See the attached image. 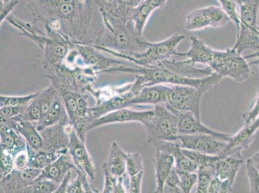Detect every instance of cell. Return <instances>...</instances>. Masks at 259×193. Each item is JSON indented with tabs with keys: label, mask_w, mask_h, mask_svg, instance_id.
Returning a JSON list of instances; mask_svg holds the SVG:
<instances>
[{
	"label": "cell",
	"mask_w": 259,
	"mask_h": 193,
	"mask_svg": "<svg viewBox=\"0 0 259 193\" xmlns=\"http://www.w3.org/2000/svg\"><path fill=\"white\" fill-rule=\"evenodd\" d=\"M0 149L8 151L15 157L27 149V143L20 133L8 126H1L0 128Z\"/></svg>",
	"instance_id": "obj_31"
},
{
	"label": "cell",
	"mask_w": 259,
	"mask_h": 193,
	"mask_svg": "<svg viewBox=\"0 0 259 193\" xmlns=\"http://www.w3.org/2000/svg\"><path fill=\"white\" fill-rule=\"evenodd\" d=\"M15 169L23 171L29 167V154L28 149L20 152L15 157Z\"/></svg>",
	"instance_id": "obj_47"
},
{
	"label": "cell",
	"mask_w": 259,
	"mask_h": 193,
	"mask_svg": "<svg viewBox=\"0 0 259 193\" xmlns=\"http://www.w3.org/2000/svg\"><path fill=\"white\" fill-rule=\"evenodd\" d=\"M19 4V1L16 0H2L0 1V5H1V9H0V22L1 24L4 22L5 20L8 18L9 14L13 9L16 8V6Z\"/></svg>",
	"instance_id": "obj_46"
},
{
	"label": "cell",
	"mask_w": 259,
	"mask_h": 193,
	"mask_svg": "<svg viewBox=\"0 0 259 193\" xmlns=\"http://www.w3.org/2000/svg\"><path fill=\"white\" fill-rule=\"evenodd\" d=\"M162 67L174 74L190 79L206 78L214 73L210 67L199 68L190 60L184 61L166 60L161 63Z\"/></svg>",
	"instance_id": "obj_21"
},
{
	"label": "cell",
	"mask_w": 259,
	"mask_h": 193,
	"mask_svg": "<svg viewBox=\"0 0 259 193\" xmlns=\"http://www.w3.org/2000/svg\"><path fill=\"white\" fill-rule=\"evenodd\" d=\"M132 84H126L121 87L118 93L112 98L103 102L97 103L95 107L90 108L89 114L93 122L112 112L122 108H128L130 101L135 96L131 91Z\"/></svg>",
	"instance_id": "obj_19"
},
{
	"label": "cell",
	"mask_w": 259,
	"mask_h": 193,
	"mask_svg": "<svg viewBox=\"0 0 259 193\" xmlns=\"http://www.w3.org/2000/svg\"><path fill=\"white\" fill-rule=\"evenodd\" d=\"M241 25L237 41L233 47L240 55L249 50L259 52V27L257 23L259 0H239Z\"/></svg>",
	"instance_id": "obj_5"
},
{
	"label": "cell",
	"mask_w": 259,
	"mask_h": 193,
	"mask_svg": "<svg viewBox=\"0 0 259 193\" xmlns=\"http://www.w3.org/2000/svg\"><path fill=\"white\" fill-rule=\"evenodd\" d=\"M28 106L22 107H8L1 108L0 109V117L11 119L22 114L27 109Z\"/></svg>",
	"instance_id": "obj_48"
},
{
	"label": "cell",
	"mask_w": 259,
	"mask_h": 193,
	"mask_svg": "<svg viewBox=\"0 0 259 193\" xmlns=\"http://www.w3.org/2000/svg\"><path fill=\"white\" fill-rule=\"evenodd\" d=\"M230 21L221 7L210 6L201 9H194L187 16L186 29L199 30L208 27H223Z\"/></svg>",
	"instance_id": "obj_12"
},
{
	"label": "cell",
	"mask_w": 259,
	"mask_h": 193,
	"mask_svg": "<svg viewBox=\"0 0 259 193\" xmlns=\"http://www.w3.org/2000/svg\"><path fill=\"white\" fill-rule=\"evenodd\" d=\"M180 179L178 172H177L175 166L174 167L172 170L169 173L168 177H167L165 185L171 187H180Z\"/></svg>",
	"instance_id": "obj_50"
},
{
	"label": "cell",
	"mask_w": 259,
	"mask_h": 193,
	"mask_svg": "<svg viewBox=\"0 0 259 193\" xmlns=\"http://www.w3.org/2000/svg\"><path fill=\"white\" fill-rule=\"evenodd\" d=\"M1 126H8L15 129L25 138L27 146L30 149L34 151L41 150L43 148V139L36 126H34L31 122L16 121L13 119L0 117Z\"/></svg>",
	"instance_id": "obj_22"
},
{
	"label": "cell",
	"mask_w": 259,
	"mask_h": 193,
	"mask_svg": "<svg viewBox=\"0 0 259 193\" xmlns=\"http://www.w3.org/2000/svg\"><path fill=\"white\" fill-rule=\"evenodd\" d=\"M156 151L165 152L172 155L175 161V168L177 171L186 173H197L198 168L191 162L182 152L181 144L177 142L156 140L151 143Z\"/></svg>",
	"instance_id": "obj_23"
},
{
	"label": "cell",
	"mask_w": 259,
	"mask_h": 193,
	"mask_svg": "<svg viewBox=\"0 0 259 193\" xmlns=\"http://www.w3.org/2000/svg\"><path fill=\"white\" fill-rule=\"evenodd\" d=\"M103 20L101 31L94 33L93 44L99 50L127 60L145 53L150 45L131 20L134 5L130 1H96Z\"/></svg>",
	"instance_id": "obj_2"
},
{
	"label": "cell",
	"mask_w": 259,
	"mask_h": 193,
	"mask_svg": "<svg viewBox=\"0 0 259 193\" xmlns=\"http://www.w3.org/2000/svg\"><path fill=\"white\" fill-rule=\"evenodd\" d=\"M223 193H230V192H229L227 191V192H223Z\"/></svg>",
	"instance_id": "obj_55"
},
{
	"label": "cell",
	"mask_w": 259,
	"mask_h": 193,
	"mask_svg": "<svg viewBox=\"0 0 259 193\" xmlns=\"http://www.w3.org/2000/svg\"><path fill=\"white\" fill-rule=\"evenodd\" d=\"M91 193H100V191H99V190L97 189V190H96L95 191H94L93 192H91Z\"/></svg>",
	"instance_id": "obj_54"
},
{
	"label": "cell",
	"mask_w": 259,
	"mask_h": 193,
	"mask_svg": "<svg viewBox=\"0 0 259 193\" xmlns=\"http://www.w3.org/2000/svg\"><path fill=\"white\" fill-rule=\"evenodd\" d=\"M243 163L241 154L221 159L215 164V176L223 182H228L232 187L238 172Z\"/></svg>",
	"instance_id": "obj_27"
},
{
	"label": "cell",
	"mask_w": 259,
	"mask_h": 193,
	"mask_svg": "<svg viewBox=\"0 0 259 193\" xmlns=\"http://www.w3.org/2000/svg\"><path fill=\"white\" fill-rule=\"evenodd\" d=\"M154 110L136 111L129 108H124L109 113L94 121L87 128V132L97 127L113 123H124L128 122H141L144 125L154 116Z\"/></svg>",
	"instance_id": "obj_17"
},
{
	"label": "cell",
	"mask_w": 259,
	"mask_h": 193,
	"mask_svg": "<svg viewBox=\"0 0 259 193\" xmlns=\"http://www.w3.org/2000/svg\"><path fill=\"white\" fill-rule=\"evenodd\" d=\"M72 177V173L71 171H70L69 173L67 174V176H65L64 180H63V182L60 183V185H59L58 189L55 190L53 193H67V187L68 185L70 183V179Z\"/></svg>",
	"instance_id": "obj_51"
},
{
	"label": "cell",
	"mask_w": 259,
	"mask_h": 193,
	"mask_svg": "<svg viewBox=\"0 0 259 193\" xmlns=\"http://www.w3.org/2000/svg\"><path fill=\"white\" fill-rule=\"evenodd\" d=\"M190 47L187 53H178L177 56L187 57L194 64H201L208 67L215 59L218 51L206 45L202 39L196 36L190 37Z\"/></svg>",
	"instance_id": "obj_25"
},
{
	"label": "cell",
	"mask_w": 259,
	"mask_h": 193,
	"mask_svg": "<svg viewBox=\"0 0 259 193\" xmlns=\"http://www.w3.org/2000/svg\"><path fill=\"white\" fill-rule=\"evenodd\" d=\"M60 185L41 175L30 183L27 193H53Z\"/></svg>",
	"instance_id": "obj_35"
},
{
	"label": "cell",
	"mask_w": 259,
	"mask_h": 193,
	"mask_svg": "<svg viewBox=\"0 0 259 193\" xmlns=\"http://www.w3.org/2000/svg\"><path fill=\"white\" fill-rule=\"evenodd\" d=\"M126 72L136 74V81L132 83L131 91L137 95L141 89L147 86L158 85V84H171L173 85H183L195 87V88H207L211 89L219 83L222 77L216 73L206 78L201 79H190L174 74L170 70L162 67L161 63L155 67H143L136 66V68L120 67L110 70L108 73Z\"/></svg>",
	"instance_id": "obj_3"
},
{
	"label": "cell",
	"mask_w": 259,
	"mask_h": 193,
	"mask_svg": "<svg viewBox=\"0 0 259 193\" xmlns=\"http://www.w3.org/2000/svg\"><path fill=\"white\" fill-rule=\"evenodd\" d=\"M69 137L68 150L77 168V172H81L91 180H94L96 176L95 166L87 149L85 142L80 139L74 128L70 131Z\"/></svg>",
	"instance_id": "obj_16"
},
{
	"label": "cell",
	"mask_w": 259,
	"mask_h": 193,
	"mask_svg": "<svg viewBox=\"0 0 259 193\" xmlns=\"http://www.w3.org/2000/svg\"><path fill=\"white\" fill-rule=\"evenodd\" d=\"M246 169L250 187V193H259V173L252 164L249 159L246 162Z\"/></svg>",
	"instance_id": "obj_43"
},
{
	"label": "cell",
	"mask_w": 259,
	"mask_h": 193,
	"mask_svg": "<svg viewBox=\"0 0 259 193\" xmlns=\"http://www.w3.org/2000/svg\"><path fill=\"white\" fill-rule=\"evenodd\" d=\"M44 70L52 85L58 91L66 90L80 93H85L93 88L100 74L90 68L70 67L64 63Z\"/></svg>",
	"instance_id": "obj_4"
},
{
	"label": "cell",
	"mask_w": 259,
	"mask_h": 193,
	"mask_svg": "<svg viewBox=\"0 0 259 193\" xmlns=\"http://www.w3.org/2000/svg\"><path fill=\"white\" fill-rule=\"evenodd\" d=\"M69 121L80 139L85 142L87 128L93 122L85 93L60 91Z\"/></svg>",
	"instance_id": "obj_7"
},
{
	"label": "cell",
	"mask_w": 259,
	"mask_h": 193,
	"mask_svg": "<svg viewBox=\"0 0 259 193\" xmlns=\"http://www.w3.org/2000/svg\"><path fill=\"white\" fill-rule=\"evenodd\" d=\"M1 154V168H0V179L4 178L15 169V157L8 151L0 149Z\"/></svg>",
	"instance_id": "obj_41"
},
{
	"label": "cell",
	"mask_w": 259,
	"mask_h": 193,
	"mask_svg": "<svg viewBox=\"0 0 259 193\" xmlns=\"http://www.w3.org/2000/svg\"><path fill=\"white\" fill-rule=\"evenodd\" d=\"M176 115L178 117V128L180 135L207 134L222 138L228 142L232 136L229 134L219 132L208 128L202 123L201 119L197 118L192 113H180Z\"/></svg>",
	"instance_id": "obj_20"
},
{
	"label": "cell",
	"mask_w": 259,
	"mask_h": 193,
	"mask_svg": "<svg viewBox=\"0 0 259 193\" xmlns=\"http://www.w3.org/2000/svg\"><path fill=\"white\" fill-rule=\"evenodd\" d=\"M249 159H250L252 164L255 167L256 171L259 173V151Z\"/></svg>",
	"instance_id": "obj_53"
},
{
	"label": "cell",
	"mask_w": 259,
	"mask_h": 193,
	"mask_svg": "<svg viewBox=\"0 0 259 193\" xmlns=\"http://www.w3.org/2000/svg\"><path fill=\"white\" fill-rule=\"evenodd\" d=\"M180 140L183 149L213 156H220L228 144L227 141L207 134L180 135Z\"/></svg>",
	"instance_id": "obj_14"
},
{
	"label": "cell",
	"mask_w": 259,
	"mask_h": 193,
	"mask_svg": "<svg viewBox=\"0 0 259 193\" xmlns=\"http://www.w3.org/2000/svg\"><path fill=\"white\" fill-rule=\"evenodd\" d=\"M77 173L76 180L68 185L67 193H91L97 190L89 183L88 176L80 171H77Z\"/></svg>",
	"instance_id": "obj_37"
},
{
	"label": "cell",
	"mask_w": 259,
	"mask_h": 193,
	"mask_svg": "<svg viewBox=\"0 0 259 193\" xmlns=\"http://www.w3.org/2000/svg\"><path fill=\"white\" fill-rule=\"evenodd\" d=\"M58 92V89L52 84L44 90L37 91L25 111L16 117L15 119L17 121L39 122L50 109Z\"/></svg>",
	"instance_id": "obj_15"
},
{
	"label": "cell",
	"mask_w": 259,
	"mask_h": 193,
	"mask_svg": "<svg viewBox=\"0 0 259 193\" xmlns=\"http://www.w3.org/2000/svg\"><path fill=\"white\" fill-rule=\"evenodd\" d=\"M144 175V171L141 172L138 175L130 178L128 193H141V184Z\"/></svg>",
	"instance_id": "obj_49"
},
{
	"label": "cell",
	"mask_w": 259,
	"mask_h": 193,
	"mask_svg": "<svg viewBox=\"0 0 259 193\" xmlns=\"http://www.w3.org/2000/svg\"><path fill=\"white\" fill-rule=\"evenodd\" d=\"M166 3V0H144L140 1L137 6L134 7L132 10L131 20L136 32L140 36H143V30L153 12L164 8Z\"/></svg>",
	"instance_id": "obj_24"
},
{
	"label": "cell",
	"mask_w": 259,
	"mask_h": 193,
	"mask_svg": "<svg viewBox=\"0 0 259 193\" xmlns=\"http://www.w3.org/2000/svg\"><path fill=\"white\" fill-rule=\"evenodd\" d=\"M182 152L186 157L192 162L199 169L215 166L217 162L220 161V156H213L194 152V151L183 149Z\"/></svg>",
	"instance_id": "obj_34"
},
{
	"label": "cell",
	"mask_w": 259,
	"mask_h": 193,
	"mask_svg": "<svg viewBox=\"0 0 259 193\" xmlns=\"http://www.w3.org/2000/svg\"><path fill=\"white\" fill-rule=\"evenodd\" d=\"M259 117V89L257 94L254 99L253 104L250 108L242 114V118L244 120V126L249 125L253 123Z\"/></svg>",
	"instance_id": "obj_44"
},
{
	"label": "cell",
	"mask_w": 259,
	"mask_h": 193,
	"mask_svg": "<svg viewBox=\"0 0 259 193\" xmlns=\"http://www.w3.org/2000/svg\"><path fill=\"white\" fill-rule=\"evenodd\" d=\"M27 149L29 154L30 168L41 170L53 164L61 155L65 154L64 153L61 152H48L44 150L34 151L30 149L28 146Z\"/></svg>",
	"instance_id": "obj_33"
},
{
	"label": "cell",
	"mask_w": 259,
	"mask_h": 193,
	"mask_svg": "<svg viewBox=\"0 0 259 193\" xmlns=\"http://www.w3.org/2000/svg\"><path fill=\"white\" fill-rule=\"evenodd\" d=\"M221 8L227 15L235 23L236 26L237 32L240 30V25H241V18H240V14L237 13V2L232 1V0H219Z\"/></svg>",
	"instance_id": "obj_40"
},
{
	"label": "cell",
	"mask_w": 259,
	"mask_h": 193,
	"mask_svg": "<svg viewBox=\"0 0 259 193\" xmlns=\"http://www.w3.org/2000/svg\"><path fill=\"white\" fill-rule=\"evenodd\" d=\"M71 169H74L76 172L77 171L71 156L68 152L61 155L55 162L43 169L41 175L60 184Z\"/></svg>",
	"instance_id": "obj_29"
},
{
	"label": "cell",
	"mask_w": 259,
	"mask_h": 193,
	"mask_svg": "<svg viewBox=\"0 0 259 193\" xmlns=\"http://www.w3.org/2000/svg\"><path fill=\"white\" fill-rule=\"evenodd\" d=\"M154 112L152 119L143 125L147 134L148 143L156 140H180L178 115L163 104L155 105Z\"/></svg>",
	"instance_id": "obj_6"
},
{
	"label": "cell",
	"mask_w": 259,
	"mask_h": 193,
	"mask_svg": "<svg viewBox=\"0 0 259 193\" xmlns=\"http://www.w3.org/2000/svg\"><path fill=\"white\" fill-rule=\"evenodd\" d=\"M169 89L170 86L164 84L145 87L130 101L128 108L134 105H165Z\"/></svg>",
	"instance_id": "obj_26"
},
{
	"label": "cell",
	"mask_w": 259,
	"mask_h": 193,
	"mask_svg": "<svg viewBox=\"0 0 259 193\" xmlns=\"http://www.w3.org/2000/svg\"><path fill=\"white\" fill-rule=\"evenodd\" d=\"M41 173V169L30 167L22 171L14 169L6 177L0 179V186L5 193H27L30 183Z\"/></svg>",
	"instance_id": "obj_18"
},
{
	"label": "cell",
	"mask_w": 259,
	"mask_h": 193,
	"mask_svg": "<svg viewBox=\"0 0 259 193\" xmlns=\"http://www.w3.org/2000/svg\"><path fill=\"white\" fill-rule=\"evenodd\" d=\"M185 37L184 35L176 33L164 41L150 43L145 53L134 54L126 60L140 67H155L162 61L168 60L171 56H177V47Z\"/></svg>",
	"instance_id": "obj_10"
},
{
	"label": "cell",
	"mask_w": 259,
	"mask_h": 193,
	"mask_svg": "<svg viewBox=\"0 0 259 193\" xmlns=\"http://www.w3.org/2000/svg\"><path fill=\"white\" fill-rule=\"evenodd\" d=\"M217 74L223 77H230L241 82L249 78L251 71L246 59L242 58L234 49L218 51L215 59L208 66Z\"/></svg>",
	"instance_id": "obj_9"
},
{
	"label": "cell",
	"mask_w": 259,
	"mask_h": 193,
	"mask_svg": "<svg viewBox=\"0 0 259 193\" xmlns=\"http://www.w3.org/2000/svg\"><path fill=\"white\" fill-rule=\"evenodd\" d=\"M143 158L138 152L128 153L126 157V172L130 178L138 175L143 171Z\"/></svg>",
	"instance_id": "obj_38"
},
{
	"label": "cell",
	"mask_w": 259,
	"mask_h": 193,
	"mask_svg": "<svg viewBox=\"0 0 259 193\" xmlns=\"http://www.w3.org/2000/svg\"><path fill=\"white\" fill-rule=\"evenodd\" d=\"M73 128L69 117L39 132L43 139L41 150L48 152H69L68 147L70 142L69 133Z\"/></svg>",
	"instance_id": "obj_13"
},
{
	"label": "cell",
	"mask_w": 259,
	"mask_h": 193,
	"mask_svg": "<svg viewBox=\"0 0 259 193\" xmlns=\"http://www.w3.org/2000/svg\"><path fill=\"white\" fill-rule=\"evenodd\" d=\"M180 179V187L184 193H192L193 187L197 182V173H186V172L178 171Z\"/></svg>",
	"instance_id": "obj_42"
},
{
	"label": "cell",
	"mask_w": 259,
	"mask_h": 193,
	"mask_svg": "<svg viewBox=\"0 0 259 193\" xmlns=\"http://www.w3.org/2000/svg\"><path fill=\"white\" fill-rule=\"evenodd\" d=\"M67 116L68 115L67 111H66L64 103H63L60 93L58 92L48 112L47 113L43 118L37 122V130L39 132H41L45 129L55 125Z\"/></svg>",
	"instance_id": "obj_32"
},
{
	"label": "cell",
	"mask_w": 259,
	"mask_h": 193,
	"mask_svg": "<svg viewBox=\"0 0 259 193\" xmlns=\"http://www.w3.org/2000/svg\"><path fill=\"white\" fill-rule=\"evenodd\" d=\"M209 89L183 85L170 86L165 106L174 114L190 112L201 119V101Z\"/></svg>",
	"instance_id": "obj_8"
},
{
	"label": "cell",
	"mask_w": 259,
	"mask_h": 193,
	"mask_svg": "<svg viewBox=\"0 0 259 193\" xmlns=\"http://www.w3.org/2000/svg\"><path fill=\"white\" fill-rule=\"evenodd\" d=\"M37 95V92L24 96H0V107H22L29 106Z\"/></svg>",
	"instance_id": "obj_39"
},
{
	"label": "cell",
	"mask_w": 259,
	"mask_h": 193,
	"mask_svg": "<svg viewBox=\"0 0 259 193\" xmlns=\"http://www.w3.org/2000/svg\"><path fill=\"white\" fill-rule=\"evenodd\" d=\"M231 192L232 191V187L227 182H223L214 176L209 185L208 193H223L225 192Z\"/></svg>",
	"instance_id": "obj_45"
},
{
	"label": "cell",
	"mask_w": 259,
	"mask_h": 193,
	"mask_svg": "<svg viewBox=\"0 0 259 193\" xmlns=\"http://www.w3.org/2000/svg\"><path fill=\"white\" fill-rule=\"evenodd\" d=\"M93 1L38 0L28 1L33 23H44L47 36H60L72 44L91 45Z\"/></svg>",
	"instance_id": "obj_1"
},
{
	"label": "cell",
	"mask_w": 259,
	"mask_h": 193,
	"mask_svg": "<svg viewBox=\"0 0 259 193\" xmlns=\"http://www.w3.org/2000/svg\"><path fill=\"white\" fill-rule=\"evenodd\" d=\"M197 182L194 193H208L209 185L215 176V166L199 169Z\"/></svg>",
	"instance_id": "obj_36"
},
{
	"label": "cell",
	"mask_w": 259,
	"mask_h": 193,
	"mask_svg": "<svg viewBox=\"0 0 259 193\" xmlns=\"http://www.w3.org/2000/svg\"><path fill=\"white\" fill-rule=\"evenodd\" d=\"M76 49L74 66L81 68H90L98 73L105 72L112 68L120 67V65H135L128 61L114 60L100 53L94 47L83 44H74Z\"/></svg>",
	"instance_id": "obj_11"
},
{
	"label": "cell",
	"mask_w": 259,
	"mask_h": 193,
	"mask_svg": "<svg viewBox=\"0 0 259 193\" xmlns=\"http://www.w3.org/2000/svg\"><path fill=\"white\" fill-rule=\"evenodd\" d=\"M163 193H184L180 187H171L164 185Z\"/></svg>",
	"instance_id": "obj_52"
},
{
	"label": "cell",
	"mask_w": 259,
	"mask_h": 193,
	"mask_svg": "<svg viewBox=\"0 0 259 193\" xmlns=\"http://www.w3.org/2000/svg\"><path fill=\"white\" fill-rule=\"evenodd\" d=\"M156 187L154 193H163L164 185L169 173L175 166L174 158L171 154L156 151L153 159Z\"/></svg>",
	"instance_id": "obj_28"
},
{
	"label": "cell",
	"mask_w": 259,
	"mask_h": 193,
	"mask_svg": "<svg viewBox=\"0 0 259 193\" xmlns=\"http://www.w3.org/2000/svg\"><path fill=\"white\" fill-rule=\"evenodd\" d=\"M127 154L117 142H113L110 147L108 160L103 164L110 175L116 178H123L127 176Z\"/></svg>",
	"instance_id": "obj_30"
}]
</instances>
